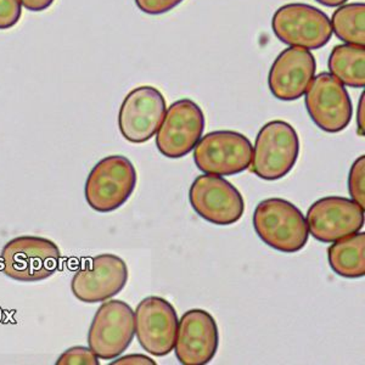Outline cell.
Returning a JSON list of instances; mask_svg holds the SVG:
<instances>
[{
	"label": "cell",
	"instance_id": "6da1fadb",
	"mask_svg": "<svg viewBox=\"0 0 365 365\" xmlns=\"http://www.w3.org/2000/svg\"><path fill=\"white\" fill-rule=\"evenodd\" d=\"M253 228L266 245L282 253H296L307 244V222L299 207L280 197L267 199L253 213Z\"/></svg>",
	"mask_w": 365,
	"mask_h": 365
},
{
	"label": "cell",
	"instance_id": "7a4b0ae2",
	"mask_svg": "<svg viewBox=\"0 0 365 365\" xmlns=\"http://www.w3.org/2000/svg\"><path fill=\"white\" fill-rule=\"evenodd\" d=\"M299 155L295 128L285 120H272L258 132L250 166L258 178L278 180L290 173Z\"/></svg>",
	"mask_w": 365,
	"mask_h": 365
},
{
	"label": "cell",
	"instance_id": "3957f363",
	"mask_svg": "<svg viewBox=\"0 0 365 365\" xmlns=\"http://www.w3.org/2000/svg\"><path fill=\"white\" fill-rule=\"evenodd\" d=\"M137 170L128 158L111 155L98 162L86 182L88 205L99 213L116 211L128 201L137 187Z\"/></svg>",
	"mask_w": 365,
	"mask_h": 365
},
{
	"label": "cell",
	"instance_id": "277c9868",
	"mask_svg": "<svg viewBox=\"0 0 365 365\" xmlns=\"http://www.w3.org/2000/svg\"><path fill=\"white\" fill-rule=\"evenodd\" d=\"M3 272L21 282H42L60 268L61 252L54 241L42 237H15L1 251Z\"/></svg>",
	"mask_w": 365,
	"mask_h": 365
},
{
	"label": "cell",
	"instance_id": "5b68a950",
	"mask_svg": "<svg viewBox=\"0 0 365 365\" xmlns=\"http://www.w3.org/2000/svg\"><path fill=\"white\" fill-rule=\"evenodd\" d=\"M272 29L284 44L317 50L327 46L332 36L331 22L327 14L302 3L282 5L273 19Z\"/></svg>",
	"mask_w": 365,
	"mask_h": 365
},
{
	"label": "cell",
	"instance_id": "8992f818",
	"mask_svg": "<svg viewBox=\"0 0 365 365\" xmlns=\"http://www.w3.org/2000/svg\"><path fill=\"white\" fill-rule=\"evenodd\" d=\"M134 334V312L130 306L120 299L104 301L91 322L88 346L99 359L113 361L127 351Z\"/></svg>",
	"mask_w": 365,
	"mask_h": 365
},
{
	"label": "cell",
	"instance_id": "52a82bcc",
	"mask_svg": "<svg viewBox=\"0 0 365 365\" xmlns=\"http://www.w3.org/2000/svg\"><path fill=\"white\" fill-rule=\"evenodd\" d=\"M252 158L249 138L234 130H216L201 137L194 161L205 175H235L247 170Z\"/></svg>",
	"mask_w": 365,
	"mask_h": 365
},
{
	"label": "cell",
	"instance_id": "ba28073f",
	"mask_svg": "<svg viewBox=\"0 0 365 365\" xmlns=\"http://www.w3.org/2000/svg\"><path fill=\"white\" fill-rule=\"evenodd\" d=\"M189 201L192 210L212 225H234L245 212L240 191L220 175H199L191 184Z\"/></svg>",
	"mask_w": 365,
	"mask_h": 365
},
{
	"label": "cell",
	"instance_id": "9c48e42d",
	"mask_svg": "<svg viewBox=\"0 0 365 365\" xmlns=\"http://www.w3.org/2000/svg\"><path fill=\"white\" fill-rule=\"evenodd\" d=\"M304 104L309 117L327 133H339L352 120L353 106L349 91L331 73L323 72L312 79Z\"/></svg>",
	"mask_w": 365,
	"mask_h": 365
},
{
	"label": "cell",
	"instance_id": "30bf717a",
	"mask_svg": "<svg viewBox=\"0 0 365 365\" xmlns=\"http://www.w3.org/2000/svg\"><path fill=\"white\" fill-rule=\"evenodd\" d=\"M204 111L195 101L180 99L170 105L156 133V146L163 156L182 158L195 149L204 133Z\"/></svg>",
	"mask_w": 365,
	"mask_h": 365
},
{
	"label": "cell",
	"instance_id": "8fae6325",
	"mask_svg": "<svg viewBox=\"0 0 365 365\" xmlns=\"http://www.w3.org/2000/svg\"><path fill=\"white\" fill-rule=\"evenodd\" d=\"M166 100L151 86L135 88L125 96L118 113L122 137L133 144H143L158 133L166 115Z\"/></svg>",
	"mask_w": 365,
	"mask_h": 365
},
{
	"label": "cell",
	"instance_id": "7c38bea8",
	"mask_svg": "<svg viewBox=\"0 0 365 365\" xmlns=\"http://www.w3.org/2000/svg\"><path fill=\"white\" fill-rule=\"evenodd\" d=\"M127 282L125 262L113 253H103L89 259L73 275L71 291L81 302H104L120 294Z\"/></svg>",
	"mask_w": 365,
	"mask_h": 365
},
{
	"label": "cell",
	"instance_id": "4fadbf2b",
	"mask_svg": "<svg viewBox=\"0 0 365 365\" xmlns=\"http://www.w3.org/2000/svg\"><path fill=\"white\" fill-rule=\"evenodd\" d=\"M178 317L167 299L150 296L138 304L134 312L135 334L146 352L163 357L175 349Z\"/></svg>",
	"mask_w": 365,
	"mask_h": 365
},
{
	"label": "cell",
	"instance_id": "5bb4252c",
	"mask_svg": "<svg viewBox=\"0 0 365 365\" xmlns=\"http://www.w3.org/2000/svg\"><path fill=\"white\" fill-rule=\"evenodd\" d=\"M306 222L312 237L324 244H332L361 232L364 227V208L347 197L328 196L312 205Z\"/></svg>",
	"mask_w": 365,
	"mask_h": 365
},
{
	"label": "cell",
	"instance_id": "9a60e30c",
	"mask_svg": "<svg viewBox=\"0 0 365 365\" xmlns=\"http://www.w3.org/2000/svg\"><path fill=\"white\" fill-rule=\"evenodd\" d=\"M220 332L216 320L204 309L185 312L179 320L175 357L182 365H205L216 356Z\"/></svg>",
	"mask_w": 365,
	"mask_h": 365
},
{
	"label": "cell",
	"instance_id": "2e32d148",
	"mask_svg": "<svg viewBox=\"0 0 365 365\" xmlns=\"http://www.w3.org/2000/svg\"><path fill=\"white\" fill-rule=\"evenodd\" d=\"M316 70V58L309 50L299 46L282 50L270 67V93L282 101L299 100L314 78Z\"/></svg>",
	"mask_w": 365,
	"mask_h": 365
},
{
	"label": "cell",
	"instance_id": "e0dca14e",
	"mask_svg": "<svg viewBox=\"0 0 365 365\" xmlns=\"http://www.w3.org/2000/svg\"><path fill=\"white\" fill-rule=\"evenodd\" d=\"M330 268L340 277L361 278L365 275V234L354 232L332 242L328 250Z\"/></svg>",
	"mask_w": 365,
	"mask_h": 365
},
{
	"label": "cell",
	"instance_id": "ac0fdd59",
	"mask_svg": "<svg viewBox=\"0 0 365 365\" xmlns=\"http://www.w3.org/2000/svg\"><path fill=\"white\" fill-rule=\"evenodd\" d=\"M329 70L335 78L347 87L364 88V46L341 44L334 46L328 63Z\"/></svg>",
	"mask_w": 365,
	"mask_h": 365
},
{
	"label": "cell",
	"instance_id": "d6986e66",
	"mask_svg": "<svg viewBox=\"0 0 365 365\" xmlns=\"http://www.w3.org/2000/svg\"><path fill=\"white\" fill-rule=\"evenodd\" d=\"M332 32L346 44L364 46L365 4L352 3L341 5L335 10L331 20Z\"/></svg>",
	"mask_w": 365,
	"mask_h": 365
},
{
	"label": "cell",
	"instance_id": "ffe728a7",
	"mask_svg": "<svg viewBox=\"0 0 365 365\" xmlns=\"http://www.w3.org/2000/svg\"><path fill=\"white\" fill-rule=\"evenodd\" d=\"M349 190L354 202L365 207V158L361 156L349 170Z\"/></svg>",
	"mask_w": 365,
	"mask_h": 365
},
{
	"label": "cell",
	"instance_id": "44dd1931",
	"mask_svg": "<svg viewBox=\"0 0 365 365\" xmlns=\"http://www.w3.org/2000/svg\"><path fill=\"white\" fill-rule=\"evenodd\" d=\"M99 358L96 357L91 349L77 346L67 349L58 357L56 365H99Z\"/></svg>",
	"mask_w": 365,
	"mask_h": 365
},
{
	"label": "cell",
	"instance_id": "7402d4cb",
	"mask_svg": "<svg viewBox=\"0 0 365 365\" xmlns=\"http://www.w3.org/2000/svg\"><path fill=\"white\" fill-rule=\"evenodd\" d=\"M21 15L20 0H0V31L13 29L20 21Z\"/></svg>",
	"mask_w": 365,
	"mask_h": 365
},
{
	"label": "cell",
	"instance_id": "603a6c76",
	"mask_svg": "<svg viewBox=\"0 0 365 365\" xmlns=\"http://www.w3.org/2000/svg\"><path fill=\"white\" fill-rule=\"evenodd\" d=\"M141 13L162 15L177 8L182 0H134Z\"/></svg>",
	"mask_w": 365,
	"mask_h": 365
},
{
	"label": "cell",
	"instance_id": "cb8c5ba5",
	"mask_svg": "<svg viewBox=\"0 0 365 365\" xmlns=\"http://www.w3.org/2000/svg\"><path fill=\"white\" fill-rule=\"evenodd\" d=\"M155 365L156 361H153L151 358L146 357L144 354H129L125 357L120 358L116 361H113V365Z\"/></svg>",
	"mask_w": 365,
	"mask_h": 365
},
{
	"label": "cell",
	"instance_id": "d4e9b609",
	"mask_svg": "<svg viewBox=\"0 0 365 365\" xmlns=\"http://www.w3.org/2000/svg\"><path fill=\"white\" fill-rule=\"evenodd\" d=\"M54 1L55 0H20L21 5H24L27 10L32 13L44 11L54 4Z\"/></svg>",
	"mask_w": 365,
	"mask_h": 365
},
{
	"label": "cell",
	"instance_id": "484cf974",
	"mask_svg": "<svg viewBox=\"0 0 365 365\" xmlns=\"http://www.w3.org/2000/svg\"><path fill=\"white\" fill-rule=\"evenodd\" d=\"M364 93H363L358 104L357 113L358 133L361 134V137L364 135Z\"/></svg>",
	"mask_w": 365,
	"mask_h": 365
},
{
	"label": "cell",
	"instance_id": "4316f807",
	"mask_svg": "<svg viewBox=\"0 0 365 365\" xmlns=\"http://www.w3.org/2000/svg\"><path fill=\"white\" fill-rule=\"evenodd\" d=\"M316 1L328 8H339L341 5L346 4L349 0H316Z\"/></svg>",
	"mask_w": 365,
	"mask_h": 365
}]
</instances>
